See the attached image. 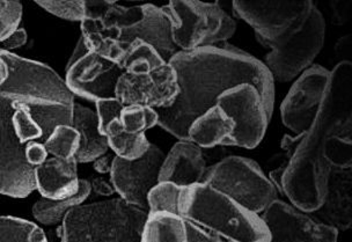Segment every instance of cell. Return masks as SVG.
<instances>
[{"label":"cell","mask_w":352,"mask_h":242,"mask_svg":"<svg viewBox=\"0 0 352 242\" xmlns=\"http://www.w3.org/2000/svg\"><path fill=\"white\" fill-rule=\"evenodd\" d=\"M104 136L109 148L116 154V157L124 160H137L142 158L151 146L145 133L125 131L118 118L107 125Z\"/></svg>","instance_id":"obj_24"},{"label":"cell","mask_w":352,"mask_h":242,"mask_svg":"<svg viewBox=\"0 0 352 242\" xmlns=\"http://www.w3.org/2000/svg\"><path fill=\"white\" fill-rule=\"evenodd\" d=\"M22 5L18 1H0V43L8 40L21 22Z\"/></svg>","instance_id":"obj_32"},{"label":"cell","mask_w":352,"mask_h":242,"mask_svg":"<svg viewBox=\"0 0 352 242\" xmlns=\"http://www.w3.org/2000/svg\"><path fill=\"white\" fill-rule=\"evenodd\" d=\"M0 242H48L36 225L15 217H0Z\"/></svg>","instance_id":"obj_28"},{"label":"cell","mask_w":352,"mask_h":242,"mask_svg":"<svg viewBox=\"0 0 352 242\" xmlns=\"http://www.w3.org/2000/svg\"><path fill=\"white\" fill-rule=\"evenodd\" d=\"M165 154L151 144L146 154L137 160H124L115 155L110 181L121 199L130 206L147 211V195L159 182Z\"/></svg>","instance_id":"obj_13"},{"label":"cell","mask_w":352,"mask_h":242,"mask_svg":"<svg viewBox=\"0 0 352 242\" xmlns=\"http://www.w3.org/2000/svg\"><path fill=\"white\" fill-rule=\"evenodd\" d=\"M113 160H114V157L108 155L107 153L103 154L102 157H100V158L93 162V166H94L96 172L100 173V174H106V173H110Z\"/></svg>","instance_id":"obj_39"},{"label":"cell","mask_w":352,"mask_h":242,"mask_svg":"<svg viewBox=\"0 0 352 242\" xmlns=\"http://www.w3.org/2000/svg\"><path fill=\"white\" fill-rule=\"evenodd\" d=\"M324 160L329 168H352L351 135L330 137L324 148Z\"/></svg>","instance_id":"obj_31"},{"label":"cell","mask_w":352,"mask_h":242,"mask_svg":"<svg viewBox=\"0 0 352 242\" xmlns=\"http://www.w3.org/2000/svg\"><path fill=\"white\" fill-rule=\"evenodd\" d=\"M92 191L91 182L87 180H80L79 189L77 194L71 197L60 199V201H52L42 198L37 201L33 206V216L37 221L44 225H55L59 221H63L66 213L76 206H81L87 199Z\"/></svg>","instance_id":"obj_25"},{"label":"cell","mask_w":352,"mask_h":242,"mask_svg":"<svg viewBox=\"0 0 352 242\" xmlns=\"http://www.w3.org/2000/svg\"><path fill=\"white\" fill-rule=\"evenodd\" d=\"M352 168H330L326 194L313 218L336 231H346L351 226Z\"/></svg>","instance_id":"obj_17"},{"label":"cell","mask_w":352,"mask_h":242,"mask_svg":"<svg viewBox=\"0 0 352 242\" xmlns=\"http://www.w3.org/2000/svg\"><path fill=\"white\" fill-rule=\"evenodd\" d=\"M352 132V64L341 60L330 71L322 102L312 125L298 142L283 174L282 192L291 204L312 213L322 203L329 176L324 148L330 137Z\"/></svg>","instance_id":"obj_3"},{"label":"cell","mask_w":352,"mask_h":242,"mask_svg":"<svg viewBox=\"0 0 352 242\" xmlns=\"http://www.w3.org/2000/svg\"><path fill=\"white\" fill-rule=\"evenodd\" d=\"M330 71L321 65H312L294 81L280 107L283 124L291 131L304 135L312 125L322 102Z\"/></svg>","instance_id":"obj_12"},{"label":"cell","mask_w":352,"mask_h":242,"mask_svg":"<svg viewBox=\"0 0 352 242\" xmlns=\"http://www.w3.org/2000/svg\"><path fill=\"white\" fill-rule=\"evenodd\" d=\"M216 104L234 123V130L226 145L254 148L263 140L272 116L253 85L240 84L228 88L218 96Z\"/></svg>","instance_id":"obj_10"},{"label":"cell","mask_w":352,"mask_h":242,"mask_svg":"<svg viewBox=\"0 0 352 242\" xmlns=\"http://www.w3.org/2000/svg\"><path fill=\"white\" fill-rule=\"evenodd\" d=\"M74 96L52 67L0 49V194L26 197L54 129L72 125Z\"/></svg>","instance_id":"obj_1"},{"label":"cell","mask_w":352,"mask_h":242,"mask_svg":"<svg viewBox=\"0 0 352 242\" xmlns=\"http://www.w3.org/2000/svg\"><path fill=\"white\" fill-rule=\"evenodd\" d=\"M342 52L341 57H345L344 50H346L348 54H350V37H342L341 40L338 41V45H336V54L340 55Z\"/></svg>","instance_id":"obj_40"},{"label":"cell","mask_w":352,"mask_h":242,"mask_svg":"<svg viewBox=\"0 0 352 242\" xmlns=\"http://www.w3.org/2000/svg\"><path fill=\"white\" fill-rule=\"evenodd\" d=\"M96 106L100 132L104 135L107 125L120 118V114L124 106L116 98L99 100L96 101Z\"/></svg>","instance_id":"obj_34"},{"label":"cell","mask_w":352,"mask_h":242,"mask_svg":"<svg viewBox=\"0 0 352 242\" xmlns=\"http://www.w3.org/2000/svg\"><path fill=\"white\" fill-rule=\"evenodd\" d=\"M260 216L268 230L269 242H338L335 228L278 198Z\"/></svg>","instance_id":"obj_14"},{"label":"cell","mask_w":352,"mask_h":242,"mask_svg":"<svg viewBox=\"0 0 352 242\" xmlns=\"http://www.w3.org/2000/svg\"><path fill=\"white\" fill-rule=\"evenodd\" d=\"M147 213L121 198L81 204L64 217L62 242H142Z\"/></svg>","instance_id":"obj_5"},{"label":"cell","mask_w":352,"mask_h":242,"mask_svg":"<svg viewBox=\"0 0 352 242\" xmlns=\"http://www.w3.org/2000/svg\"><path fill=\"white\" fill-rule=\"evenodd\" d=\"M80 145V138L72 125L59 124L54 129L44 147L52 158L62 160L76 159Z\"/></svg>","instance_id":"obj_27"},{"label":"cell","mask_w":352,"mask_h":242,"mask_svg":"<svg viewBox=\"0 0 352 242\" xmlns=\"http://www.w3.org/2000/svg\"><path fill=\"white\" fill-rule=\"evenodd\" d=\"M187 221V220H186ZM188 242H228L187 221Z\"/></svg>","instance_id":"obj_35"},{"label":"cell","mask_w":352,"mask_h":242,"mask_svg":"<svg viewBox=\"0 0 352 242\" xmlns=\"http://www.w3.org/2000/svg\"><path fill=\"white\" fill-rule=\"evenodd\" d=\"M142 242H188L187 221L174 213H147Z\"/></svg>","instance_id":"obj_23"},{"label":"cell","mask_w":352,"mask_h":242,"mask_svg":"<svg viewBox=\"0 0 352 242\" xmlns=\"http://www.w3.org/2000/svg\"><path fill=\"white\" fill-rule=\"evenodd\" d=\"M91 187L96 194L102 195V196H110L115 192L113 184H108L107 181L103 180L101 177H96L91 182Z\"/></svg>","instance_id":"obj_38"},{"label":"cell","mask_w":352,"mask_h":242,"mask_svg":"<svg viewBox=\"0 0 352 242\" xmlns=\"http://www.w3.org/2000/svg\"><path fill=\"white\" fill-rule=\"evenodd\" d=\"M72 126L80 138V145L76 155L78 164L94 162L108 152V142L106 136L100 132L98 116L92 109L74 103Z\"/></svg>","instance_id":"obj_21"},{"label":"cell","mask_w":352,"mask_h":242,"mask_svg":"<svg viewBox=\"0 0 352 242\" xmlns=\"http://www.w3.org/2000/svg\"><path fill=\"white\" fill-rule=\"evenodd\" d=\"M28 40L26 30L23 28H18L8 40L3 42L5 50H12V49L21 48L22 45H25Z\"/></svg>","instance_id":"obj_36"},{"label":"cell","mask_w":352,"mask_h":242,"mask_svg":"<svg viewBox=\"0 0 352 242\" xmlns=\"http://www.w3.org/2000/svg\"><path fill=\"white\" fill-rule=\"evenodd\" d=\"M179 52L219 45L235 33V22L219 3L172 0L165 6Z\"/></svg>","instance_id":"obj_6"},{"label":"cell","mask_w":352,"mask_h":242,"mask_svg":"<svg viewBox=\"0 0 352 242\" xmlns=\"http://www.w3.org/2000/svg\"><path fill=\"white\" fill-rule=\"evenodd\" d=\"M167 63L152 45L145 41L135 40L126 47L122 69L130 74H150Z\"/></svg>","instance_id":"obj_26"},{"label":"cell","mask_w":352,"mask_h":242,"mask_svg":"<svg viewBox=\"0 0 352 242\" xmlns=\"http://www.w3.org/2000/svg\"><path fill=\"white\" fill-rule=\"evenodd\" d=\"M179 92L175 70L167 63L150 74L123 71L115 87V98L123 106L142 104L159 110L172 106Z\"/></svg>","instance_id":"obj_15"},{"label":"cell","mask_w":352,"mask_h":242,"mask_svg":"<svg viewBox=\"0 0 352 242\" xmlns=\"http://www.w3.org/2000/svg\"><path fill=\"white\" fill-rule=\"evenodd\" d=\"M142 10L140 20L120 33V41L126 47L135 40L145 41L169 62L179 49L173 42L172 21L165 6L144 4Z\"/></svg>","instance_id":"obj_16"},{"label":"cell","mask_w":352,"mask_h":242,"mask_svg":"<svg viewBox=\"0 0 352 242\" xmlns=\"http://www.w3.org/2000/svg\"><path fill=\"white\" fill-rule=\"evenodd\" d=\"M118 121L125 131L132 133H145L148 129L158 125L159 115L157 109L142 104L124 106Z\"/></svg>","instance_id":"obj_30"},{"label":"cell","mask_w":352,"mask_h":242,"mask_svg":"<svg viewBox=\"0 0 352 242\" xmlns=\"http://www.w3.org/2000/svg\"><path fill=\"white\" fill-rule=\"evenodd\" d=\"M169 64L177 76L179 96L172 106L159 109L158 125L179 140H188V129L196 118L214 106L218 96L236 85L257 88L272 116L275 81L263 62L232 45H212L179 52Z\"/></svg>","instance_id":"obj_2"},{"label":"cell","mask_w":352,"mask_h":242,"mask_svg":"<svg viewBox=\"0 0 352 242\" xmlns=\"http://www.w3.org/2000/svg\"><path fill=\"white\" fill-rule=\"evenodd\" d=\"M179 214L228 242H269V232L260 214L203 182L182 189Z\"/></svg>","instance_id":"obj_4"},{"label":"cell","mask_w":352,"mask_h":242,"mask_svg":"<svg viewBox=\"0 0 352 242\" xmlns=\"http://www.w3.org/2000/svg\"><path fill=\"white\" fill-rule=\"evenodd\" d=\"M326 38V21L319 8L314 6L307 21L294 36L270 47L263 64L274 81L287 82L299 77L312 66Z\"/></svg>","instance_id":"obj_9"},{"label":"cell","mask_w":352,"mask_h":242,"mask_svg":"<svg viewBox=\"0 0 352 242\" xmlns=\"http://www.w3.org/2000/svg\"><path fill=\"white\" fill-rule=\"evenodd\" d=\"M36 4L44 11L49 12L58 18L69 21L81 22L85 18V1H44L40 0Z\"/></svg>","instance_id":"obj_33"},{"label":"cell","mask_w":352,"mask_h":242,"mask_svg":"<svg viewBox=\"0 0 352 242\" xmlns=\"http://www.w3.org/2000/svg\"><path fill=\"white\" fill-rule=\"evenodd\" d=\"M80 23L81 38L88 52L118 64L122 69L126 45L122 43L116 35L103 30L98 22L84 19Z\"/></svg>","instance_id":"obj_22"},{"label":"cell","mask_w":352,"mask_h":242,"mask_svg":"<svg viewBox=\"0 0 352 242\" xmlns=\"http://www.w3.org/2000/svg\"><path fill=\"white\" fill-rule=\"evenodd\" d=\"M313 1H234L239 18L253 27L257 41L264 47L283 43L302 28Z\"/></svg>","instance_id":"obj_8"},{"label":"cell","mask_w":352,"mask_h":242,"mask_svg":"<svg viewBox=\"0 0 352 242\" xmlns=\"http://www.w3.org/2000/svg\"><path fill=\"white\" fill-rule=\"evenodd\" d=\"M78 162L76 159L48 158L37 166L34 173L35 189L43 198L60 201L77 194L80 179L78 177Z\"/></svg>","instance_id":"obj_19"},{"label":"cell","mask_w":352,"mask_h":242,"mask_svg":"<svg viewBox=\"0 0 352 242\" xmlns=\"http://www.w3.org/2000/svg\"><path fill=\"white\" fill-rule=\"evenodd\" d=\"M182 189L172 182H158L147 195V212L179 214V199Z\"/></svg>","instance_id":"obj_29"},{"label":"cell","mask_w":352,"mask_h":242,"mask_svg":"<svg viewBox=\"0 0 352 242\" xmlns=\"http://www.w3.org/2000/svg\"><path fill=\"white\" fill-rule=\"evenodd\" d=\"M206 169L202 148L189 140H180L165 155L159 182H172L181 188L190 187L202 184Z\"/></svg>","instance_id":"obj_18"},{"label":"cell","mask_w":352,"mask_h":242,"mask_svg":"<svg viewBox=\"0 0 352 242\" xmlns=\"http://www.w3.org/2000/svg\"><path fill=\"white\" fill-rule=\"evenodd\" d=\"M203 184L228 195L240 206L260 214L277 199V189L260 166L243 157H228L206 169Z\"/></svg>","instance_id":"obj_7"},{"label":"cell","mask_w":352,"mask_h":242,"mask_svg":"<svg viewBox=\"0 0 352 242\" xmlns=\"http://www.w3.org/2000/svg\"><path fill=\"white\" fill-rule=\"evenodd\" d=\"M331 19L335 25H343L348 21L349 11L348 8L350 4L344 3H331Z\"/></svg>","instance_id":"obj_37"},{"label":"cell","mask_w":352,"mask_h":242,"mask_svg":"<svg viewBox=\"0 0 352 242\" xmlns=\"http://www.w3.org/2000/svg\"><path fill=\"white\" fill-rule=\"evenodd\" d=\"M122 74L118 64L88 52L80 37L66 66L64 81L74 96L96 102L115 98V87Z\"/></svg>","instance_id":"obj_11"},{"label":"cell","mask_w":352,"mask_h":242,"mask_svg":"<svg viewBox=\"0 0 352 242\" xmlns=\"http://www.w3.org/2000/svg\"><path fill=\"white\" fill-rule=\"evenodd\" d=\"M234 123L218 104L199 115L188 129V140L201 148L226 145Z\"/></svg>","instance_id":"obj_20"}]
</instances>
